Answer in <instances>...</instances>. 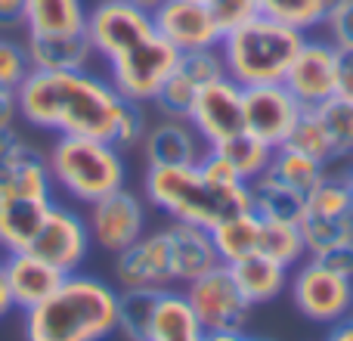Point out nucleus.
I'll return each mask as SVG.
<instances>
[{"label":"nucleus","mask_w":353,"mask_h":341,"mask_svg":"<svg viewBox=\"0 0 353 341\" xmlns=\"http://www.w3.org/2000/svg\"><path fill=\"white\" fill-rule=\"evenodd\" d=\"M87 230H90V239L99 249L109 251V255H118L146 233V205L137 193L121 186L90 205Z\"/></svg>","instance_id":"nucleus-12"},{"label":"nucleus","mask_w":353,"mask_h":341,"mask_svg":"<svg viewBox=\"0 0 353 341\" xmlns=\"http://www.w3.org/2000/svg\"><path fill=\"white\" fill-rule=\"evenodd\" d=\"M338 97L353 103V50H338Z\"/></svg>","instance_id":"nucleus-40"},{"label":"nucleus","mask_w":353,"mask_h":341,"mask_svg":"<svg viewBox=\"0 0 353 341\" xmlns=\"http://www.w3.org/2000/svg\"><path fill=\"white\" fill-rule=\"evenodd\" d=\"M319 257L323 264H329L332 270H338V273L350 276L353 280V242H344V245H335V249L323 251V255H313Z\"/></svg>","instance_id":"nucleus-39"},{"label":"nucleus","mask_w":353,"mask_h":341,"mask_svg":"<svg viewBox=\"0 0 353 341\" xmlns=\"http://www.w3.org/2000/svg\"><path fill=\"white\" fill-rule=\"evenodd\" d=\"M143 189H146L149 205H155L161 214H168L171 220H183V224L205 226V230H214L226 217L251 211L248 183L220 186L208 180L199 165L146 168Z\"/></svg>","instance_id":"nucleus-3"},{"label":"nucleus","mask_w":353,"mask_h":341,"mask_svg":"<svg viewBox=\"0 0 353 341\" xmlns=\"http://www.w3.org/2000/svg\"><path fill=\"white\" fill-rule=\"evenodd\" d=\"M245 341H270V338H251V335H245Z\"/></svg>","instance_id":"nucleus-47"},{"label":"nucleus","mask_w":353,"mask_h":341,"mask_svg":"<svg viewBox=\"0 0 353 341\" xmlns=\"http://www.w3.org/2000/svg\"><path fill=\"white\" fill-rule=\"evenodd\" d=\"M143 155L149 168H186L199 165L201 155L208 153L205 140L186 118H159L146 128L143 137Z\"/></svg>","instance_id":"nucleus-18"},{"label":"nucleus","mask_w":353,"mask_h":341,"mask_svg":"<svg viewBox=\"0 0 353 341\" xmlns=\"http://www.w3.org/2000/svg\"><path fill=\"white\" fill-rule=\"evenodd\" d=\"M19 118L34 130L56 137H97L115 143L128 99L90 68L78 72H41L31 68L16 87Z\"/></svg>","instance_id":"nucleus-1"},{"label":"nucleus","mask_w":353,"mask_h":341,"mask_svg":"<svg viewBox=\"0 0 353 341\" xmlns=\"http://www.w3.org/2000/svg\"><path fill=\"white\" fill-rule=\"evenodd\" d=\"M53 199L47 153L16 128L0 130V199Z\"/></svg>","instance_id":"nucleus-11"},{"label":"nucleus","mask_w":353,"mask_h":341,"mask_svg":"<svg viewBox=\"0 0 353 341\" xmlns=\"http://www.w3.org/2000/svg\"><path fill=\"white\" fill-rule=\"evenodd\" d=\"M350 317H353V304H350Z\"/></svg>","instance_id":"nucleus-49"},{"label":"nucleus","mask_w":353,"mask_h":341,"mask_svg":"<svg viewBox=\"0 0 353 341\" xmlns=\"http://www.w3.org/2000/svg\"><path fill=\"white\" fill-rule=\"evenodd\" d=\"M176 59H180V53L155 31L146 41L134 43V47L124 50L121 56L109 59V84L115 87L128 103L152 106L161 84L171 78Z\"/></svg>","instance_id":"nucleus-6"},{"label":"nucleus","mask_w":353,"mask_h":341,"mask_svg":"<svg viewBox=\"0 0 353 341\" xmlns=\"http://www.w3.org/2000/svg\"><path fill=\"white\" fill-rule=\"evenodd\" d=\"M307 35L276 22L270 16H254L242 22L239 28L226 31L220 37L226 78H232L239 87L257 84H279L292 66L294 53L301 50Z\"/></svg>","instance_id":"nucleus-4"},{"label":"nucleus","mask_w":353,"mask_h":341,"mask_svg":"<svg viewBox=\"0 0 353 341\" xmlns=\"http://www.w3.org/2000/svg\"><path fill=\"white\" fill-rule=\"evenodd\" d=\"M115 280L121 289H171L174 267L165 230L143 233L134 245L118 251Z\"/></svg>","instance_id":"nucleus-17"},{"label":"nucleus","mask_w":353,"mask_h":341,"mask_svg":"<svg viewBox=\"0 0 353 341\" xmlns=\"http://www.w3.org/2000/svg\"><path fill=\"white\" fill-rule=\"evenodd\" d=\"M47 168L53 186L81 205H93L128 180L124 153L115 143L97 137H56L47 153Z\"/></svg>","instance_id":"nucleus-5"},{"label":"nucleus","mask_w":353,"mask_h":341,"mask_svg":"<svg viewBox=\"0 0 353 341\" xmlns=\"http://www.w3.org/2000/svg\"><path fill=\"white\" fill-rule=\"evenodd\" d=\"M282 84L304 109H316L325 99L338 97V50L329 41L304 37Z\"/></svg>","instance_id":"nucleus-13"},{"label":"nucleus","mask_w":353,"mask_h":341,"mask_svg":"<svg viewBox=\"0 0 353 341\" xmlns=\"http://www.w3.org/2000/svg\"><path fill=\"white\" fill-rule=\"evenodd\" d=\"M152 22L155 31L176 53L220 47V37H223L205 0H161L152 10Z\"/></svg>","instance_id":"nucleus-16"},{"label":"nucleus","mask_w":353,"mask_h":341,"mask_svg":"<svg viewBox=\"0 0 353 341\" xmlns=\"http://www.w3.org/2000/svg\"><path fill=\"white\" fill-rule=\"evenodd\" d=\"M261 224L263 217L254 211H242L236 217L220 220L217 226L211 230L214 245H217L220 264H236L248 255H257V245H261Z\"/></svg>","instance_id":"nucleus-26"},{"label":"nucleus","mask_w":353,"mask_h":341,"mask_svg":"<svg viewBox=\"0 0 353 341\" xmlns=\"http://www.w3.org/2000/svg\"><path fill=\"white\" fill-rule=\"evenodd\" d=\"M199 90H201V87L195 84L186 72H180V68L174 66L171 78L161 84V90H159V97L152 99V106L159 109L161 118H189Z\"/></svg>","instance_id":"nucleus-34"},{"label":"nucleus","mask_w":353,"mask_h":341,"mask_svg":"<svg viewBox=\"0 0 353 341\" xmlns=\"http://www.w3.org/2000/svg\"><path fill=\"white\" fill-rule=\"evenodd\" d=\"M323 121L325 134H329L332 146L338 153V162L344 159H353V103L350 99H341V97H332L325 99L323 106L313 109Z\"/></svg>","instance_id":"nucleus-32"},{"label":"nucleus","mask_w":353,"mask_h":341,"mask_svg":"<svg viewBox=\"0 0 353 341\" xmlns=\"http://www.w3.org/2000/svg\"><path fill=\"white\" fill-rule=\"evenodd\" d=\"M161 292L165 289H121L118 292V332L128 341H149Z\"/></svg>","instance_id":"nucleus-28"},{"label":"nucleus","mask_w":353,"mask_h":341,"mask_svg":"<svg viewBox=\"0 0 353 341\" xmlns=\"http://www.w3.org/2000/svg\"><path fill=\"white\" fill-rule=\"evenodd\" d=\"M3 270H6V282H10V295H12L16 311H28V307L41 304L68 276L59 267L47 264L43 257L31 255V251H12V255H6Z\"/></svg>","instance_id":"nucleus-20"},{"label":"nucleus","mask_w":353,"mask_h":341,"mask_svg":"<svg viewBox=\"0 0 353 341\" xmlns=\"http://www.w3.org/2000/svg\"><path fill=\"white\" fill-rule=\"evenodd\" d=\"M183 295H186L201 332H242L245 323H248L251 304L239 292L226 264L214 267L211 273L199 276V280L186 282Z\"/></svg>","instance_id":"nucleus-8"},{"label":"nucleus","mask_w":353,"mask_h":341,"mask_svg":"<svg viewBox=\"0 0 353 341\" xmlns=\"http://www.w3.org/2000/svg\"><path fill=\"white\" fill-rule=\"evenodd\" d=\"M128 3H134V6H143V10H149V12H152L155 6L161 3V0H128Z\"/></svg>","instance_id":"nucleus-45"},{"label":"nucleus","mask_w":353,"mask_h":341,"mask_svg":"<svg viewBox=\"0 0 353 341\" xmlns=\"http://www.w3.org/2000/svg\"><path fill=\"white\" fill-rule=\"evenodd\" d=\"M350 217H353V193H350Z\"/></svg>","instance_id":"nucleus-48"},{"label":"nucleus","mask_w":353,"mask_h":341,"mask_svg":"<svg viewBox=\"0 0 353 341\" xmlns=\"http://www.w3.org/2000/svg\"><path fill=\"white\" fill-rule=\"evenodd\" d=\"M267 174H273L276 180H282L285 186L298 189V193L310 195L313 189L323 183V177L329 174V165H323V162L310 159V155L298 153V149H292V146H276Z\"/></svg>","instance_id":"nucleus-29"},{"label":"nucleus","mask_w":353,"mask_h":341,"mask_svg":"<svg viewBox=\"0 0 353 341\" xmlns=\"http://www.w3.org/2000/svg\"><path fill=\"white\" fill-rule=\"evenodd\" d=\"M118 332V292L105 280L68 273L41 304L22 311L25 341H105Z\"/></svg>","instance_id":"nucleus-2"},{"label":"nucleus","mask_w":353,"mask_h":341,"mask_svg":"<svg viewBox=\"0 0 353 341\" xmlns=\"http://www.w3.org/2000/svg\"><path fill=\"white\" fill-rule=\"evenodd\" d=\"M347 177H350V183H353V159H350V168H347Z\"/></svg>","instance_id":"nucleus-46"},{"label":"nucleus","mask_w":353,"mask_h":341,"mask_svg":"<svg viewBox=\"0 0 353 341\" xmlns=\"http://www.w3.org/2000/svg\"><path fill=\"white\" fill-rule=\"evenodd\" d=\"M201 341H245V332H201Z\"/></svg>","instance_id":"nucleus-44"},{"label":"nucleus","mask_w":353,"mask_h":341,"mask_svg":"<svg viewBox=\"0 0 353 341\" xmlns=\"http://www.w3.org/2000/svg\"><path fill=\"white\" fill-rule=\"evenodd\" d=\"M31 72L25 43L12 41L10 35H0V87H12L16 90Z\"/></svg>","instance_id":"nucleus-35"},{"label":"nucleus","mask_w":353,"mask_h":341,"mask_svg":"<svg viewBox=\"0 0 353 341\" xmlns=\"http://www.w3.org/2000/svg\"><path fill=\"white\" fill-rule=\"evenodd\" d=\"M292 270L294 273L288 276L292 298H294V307H298L307 320L323 323V326H335L350 317V304H353L350 276L332 270L329 264H323L313 255H307L304 261Z\"/></svg>","instance_id":"nucleus-7"},{"label":"nucleus","mask_w":353,"mask_h":341,"mask_svg":"<svg viewBox=\"0 0 353 341\" xmlns=\"http://www.w3.org/2000/svg\"><path fill=\"white\" fill-rule=\"evenodd\" d=\"M208 149H214L220 159L230 162L232 170H236L245 183L257 180L261 174H267L270 162H273V153H276L270 143H263L261 137H254L251 130H242V134L230 137V140L217 143V146H208Z\"/></svg>","instance_id":"nucleus-27"},{"label":"nucleus","mask_w":353,"mask_h":341,"mask_svg":"<svg viewBox=\"0 0 353 341\" xmlns=\"http://www.w3.org/2000/svg\"><path fill=\"white\" fill-rule=\"evenodd\" d=\"M165 236H168V249H171L174 282L186 286V282L220 267V255H217L211 230L195 224H183V220H171V226H165Z\"/></svg>","instance_id":"nucleus-19"},{"label":"nucleus","mask_w":353,"mask_h":341,"mask_svg":"<svg viewBox=\"0 0 353 341\" xmlns=\"http://www.w3.org/2000/svg\"><path fill=\"white\" fill-rule=\"evenodd\" d=\"M332 3L335 0H261V12L307 35V31L323 28L325 12H329Z\"/></svg>","instance_id":"nucleus-31"},{"label":"nucleus","mask_w":353,"mask_h":341,"mask_svg":"<svg viewBox=\"0 0 353 341\" xmlns=\"http://www.w3.org/2000/svg\"><path fill=\"white\" fill-rule=\"evenodd\" d=\"M84 35L90 41L93 53L109 62L121 56L124 50H130L134 43L155 35V22L152 12L128 3V0H99L97 6L87 10Z\"/></svg>","instance_id":"nucleus-9"},{"label":"nucleus","mask_w":353,"mask_h":341,"mask_svg":"<svg viewBox=\"0 0 353 341\" xmlns=\"http://www.w3.org/2000/svg\"><path fill=\"white\" fill-rule=\"evenodd\" d=\"M28 66L41 72H78L97 59L84 31L78 35H25Z\"/></svg>","instance_id":"nucleus-21"},{"label":"nucleus","mask_w":353,"mask_h":341,"mask_svg":"<svg viewBox=\"0 0 353 341\" xmlns=\"http://www.w3.org/2000/svg\"><path fill=\"white\" fill-rule=\"evenodd\" d=\"M90 230H87V217H81L74 208L50 202L47 214H43L41 226H37L34 239L25 251L43 257L47 264L59 267L62 273H78L84 267L87 255H90Z\"/></svg>","instance_id":"nucleus-10"},{"label":"nucleus","mask_w":353,"mask_h":341,"mask_svg":"<svg viewBox=\"0 0 353 341\" xmlns=\"http://www.w3.org/2000/svg\"><path fill=\"white\" fill-rule=\"evenodd\" d=\"M242 87L232 78L211 81L199 90L186 121L199 130L205 146H217V143L230 140V137L245 130V99Z\"/></svg>","instance_id":"nucleus-14"},{"label":"nucleus","mask_w":353,"mask_h":341,"mask_svg":"<svg viewBox=\"0 0 353 341\" xmlns=\"http://www.w3.org/2000/svg\"><path fill=\"white\" fill-rule=\"evenodd\" d=\"M282 146H292V149H298V153L310 155V159L323 162V165H329V168L338 162L335 146H332L329 134H325L323 121H319V115H316V112H313V109H304V115H301L298 128L292 130V137H288V140L282 143Z\"/></svg>","instance_id":"nucleus-33"},{"label":"nucleus","mask_w":353,"mask_h":341,"mask_svg":"<svg viewBox=\"0 0 353 341\" xmlns=\"http://www.w3.org/2000/svg\"><path fill=\"white\" fill-rule=\"evenodd\" d=\"M251 193V211L261 214L263 220H282V224H301L307 214V195L298 189L285 186L273 174H261L248 183Z\"/></svg>","instance_id":"nucleus-24"},{"label":"nucleus","mask_w":353,"mask_h":341,"mask_svg":"<svg viewBox=\"0 0 353 341\" xmlns=\"http://www.w3.org/2000/svg\"><path fill=\"white\" fill-rule=\"evenodd\" d=\"M10 311H16V304H12L10 282H6V270H3V261H0V320H3Z\"/></svg>","instance_id":"nucleus-42"},{"label":"nucleus","mask_w":353,"mask_h":341,"mask_svg":"<svg viewBox=\"0 0 353 341\" xmlns=\"http://www.w3.org/2000/svg\"><path fill=\"white\" fill-rule=\"evenodd\" d=\"M25 6L28 0H0V35L25 28Z\"/></svg>","instance_id":"nucleus-38"},{"label":"nucleus","mask_w":353,"mask_h":341,"mask_svg":"<svg viewBox=\"0 0 353 341\" xmlns=\"http://www.w3.org/2000/svg\"><path fill=\"white\" fill-rule=\"evenodd\" d=\"M257 255H267L273 261H279L282 267H298L307 257V245L301 236L298 224H282V220H263L261 224V245Z\"/></svg>","instance_id":"nucleus-30"},{"label":"nucleus","mask_w":353,"mask_h":341,"mask_svg":"<svg viewBox=\"0 0 353 341\" xmlns=\"http://www.w3.org/2000/svg\"><path fill=\"white\" fill-rule=\"evenodd\" d=\"M205 3L223 35L239 28V25L248 22V19L261 16V0H205Z\"/></svg>","instance_id":"nucleus-37"},{"label":"nucleus","mask_w":353,"mask_h":341,"mask_svg":"<svg viewBox=\"0 0 353 341\" xmlns=\"http://www.w3.org/2000/svg\"><path fill=\"white\" fill-rule=\"evenodd\" d=\"M84 25V0H28L25 6V35H78Z\"/></svg>","instance_id":"nucleus-25"},{"label":"nucleus","mask_w":353,"mask_h":341,"mask_svg":"<svg viewBox=\"0 0 353 341\" xmlns=\"http://www.w3.org/2000/svg\"><path fill=\"white\" fill-rule=\"evenodd\" d=\"M245 99V130L261 137L270 146H282L298 128L304 106L292 97L285 84H257V87H242Z\"/></svg>","instance_id":"nucleus-15"},{"label":"nucleus","mask_w":353,"mask_h":341,"mask_svg":"<svg viewBox=\"0 0 353 341\" xmlns=\"http://www.w3.org/2000/svg\"><path fill=\"white\" fill-rule=\"evenodd\" d=\"M230 273L236 280L239 292L245 295V301L251 307H257V304H270V301H276L285 292L292 270L282 267L279 261H273L267 255H248L242 261L230 264Z\"/></svg>","instance_id":"nucleus-22"},{"label":"nucleus","mask_w":353,"mask_h":341,"mask_svg":"<svg viewBox=\"0 0 353 341\" xmlns=\"http://www.w3.org/2000/svg\"><path fill=\"white\" fill-rule=\"evenodd\" d=\"M325 341H353V317L332 326V332H329V338Z\"/></svg>","instance_id":"nucleus-43"},{"label":"nucleus","mask_w":353,"mask_h":341,"mask_svg":"<svg viewBox=\"0 0 353 341\" xmlns=\"http://www.w3.org/2000/svg\"><path fill=\"white\" fill-rule=\"evenodd\" d=\"M50 202L53 199H28V195L0 199V249L6 255L28 249Z\"/></svg>","instance_id":"nucleus-23"},{"label":"nucleus","mask_w":353,"mask_h":341,"mask_svg":"<svg viewBox=\"0 0 353 341\" xmlns=\"http://www.w3.org/2000/svg\"><path fill=\"white\" fill-rule=\"evenodd\" d=\"M325 41L335 50H353V0H335L325 12Z\"/></svg>","instance_id":"nucleus-36"},{"label":"nucleus","mask_w":353,"mask_h":341,"mask_svg":"<svg viewBox=\"0 0 353 341\" xmlns=\"http://www.w3.org/2000/svg\"><path fill=\"white\" fill-rule=\"evenodd\" d=\"M19 121V93L12 87H0V130L16 128Z\"/></svg>","instance_id":"nucleus-41"}]
</instances>
